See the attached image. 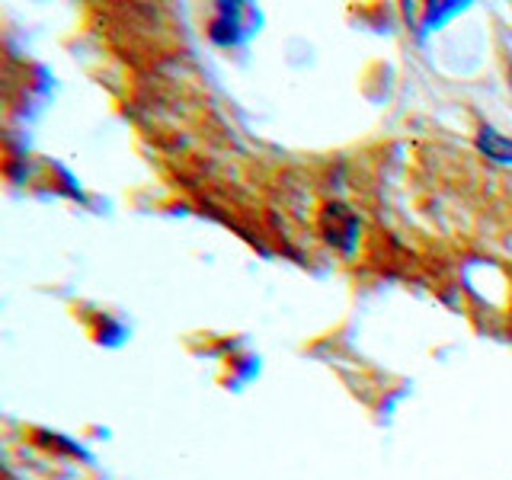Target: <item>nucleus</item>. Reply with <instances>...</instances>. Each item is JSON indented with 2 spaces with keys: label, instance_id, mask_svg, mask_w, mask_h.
I'll return each instance as SVG.
<instances>
[{
  "label": "nucleus",
  "instance_id": "nucleus-1",
  "mask_svg": "<svg viewBox=\"0 0 512 480\" xmlns=\"http://www.w3.org/2000/svg\"><path fill=\"white\" fill-rule=\"evenodd\" d=\"M356 231H359V221H356V215H352L346 205H327V212H324V234H327L330 244L349 250Z\"/></svg>",
  "mask_w": 512,
  "mask_h": 480
},
{
  "label": "nucleus",
  "instance_id": "nucleus-2",
  "mask_svg": "<svg viewBox=\"0 0 512 480\" xmlns=\"http://www.w3.org/2000/svg\"><path fill=\"white\" fill-rule=\"evenodd\" d=\"M480 148H484L487 154H493V157H500V160H512V141L496 138V132H490V128L480 135Z\"/></svg>",
  "mask_w": 512,
  "mask_h": 480
}]
</instances>
